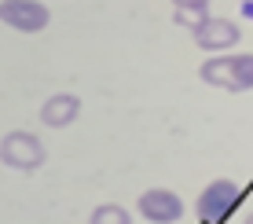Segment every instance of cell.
Masks as SVG:
<instances>
[{"instance_id":"cell-5","label":"cell","mask_w":253,"mask_h":224,"mask_svg":"<svg viewBox=\"0 0 253 224\" xmlns=\"http://www.w3.org/2000/svg\"><path fill=\"white\" fill-rule=\"evenodd\" d=\"M139 213L151 224H176L184 217V199L169 187H151L139 195Z\"/></svg>"},{"instance_id":"cell-4","label":"cell","mask_w":253,"mask_h":224,"mask_svg":"<svg viewBox=\"0 0 253 224\" xmlns=\"http://www.w3.org/2000/svg\"><path fill=\"white\" fill-rule=\"evenodd\" d=\"M0 22L19 33H41L51 22V11L41 0H0Z\"/></svg>"},{"instance_id":"cell-7","label":"cell","mask_w":253,"mask_h":224,"mask_svg":"<svg viewBox=\"0 0 253 224\" xmlns=\"http://www.w3.org/2000/svg\"><path fill=\"white\" fill-rule=\"evenodd\" d=\"M239 26H235L231 19H209L202 30H195V45L206 48V51H220V48H231L239 45Z\"/></svg>"},{"instance_id":"cell-1","label":"cell","mask_w":253,"mask_h":224,"mask_svg":"<svg viewBox=\"0 0 253 224\" xmlns=\"http://www.w3.org/2000/svg\"><path fill=\"white\" fill-rule=\"evenodd\" d=\"M202 81L224 92H250L253 89V55H216L202 63Z\"/></svg>"},{"instance_id":"cell-2","label":"cell","mask_w":253,"mask_h":224,"mask_svg":"<svg viewBox=\"0 0 253 224\" xmlns=\"http://www.w3.org/2000/svg\"><path fill=\"white\" fill-rule=\"evenodd\" d=\"M44 158H48V151L33 133H22L19 129V133H7L0 140V162L19 169V173H33L37 166H44Z\"/></svg>"},{"instance_id":"cell-8","label":"cell","mask_w":253,"mask_h":224,"mask_svg":"<svg viewBox=\"0 0 253 224\" xmlns=\"http://www.w3.org/2000/svg\"><path fill=\"white\" fill-rule=\"evenodd\" d=\"M92 224H132V217H128L125 206L103 202V206H95V210H92Z\"/></svg>"},{"instance_id":"cell-6","label":"cell","mask_w":253,"mask_h":224,"mask_svg":"<svg viewBox=\"0 0 253 224\" xmlns=\"http://www.w3.org/2000/svg\"><path fill=\"white\" fill-rule=\"evenodd\" d=\"M77 114H81V99L74 96V92H59V96L44 99V107H41V122L48 129H66L77 122Z\"/></svg>"},{"instance_id":"cell-10","label":"cell","mask_w":253,"mask_h":224,"mask_svg":"<svg viewBox=\"0 0 253 224\" xmlns=\"http://www.w3.org/2000/svg\"><path fill=\"white\" fill-rule=\"evenodd\" d=\"M242 19H253V0H246V4H242Z\"/></svg>"},{"instance_id":"cell-11","label":"cell","mask_w":253,"mask_h":224,"mask_svg":"<svg viewBox=\"0 0 253 224\" xmlns=\"http://www.w3.org/2000/svg\"><path fill=\"white\" fill-rule=\"evenodd\" d=\"M184 4H209V0H176V7H184Z\"/></svg>"},{"instance_id":"cell-3","label":"cell","mask_w":253,"mask_h":224,"mask_svg":"<svg viewBox=\"0 0 253 224\" xmlns=\"http://www.w3.org/2000/svg\"><path fill=\"white\" fill-rule=\"evenodd\" d=\"M239 202H242L239 184H231V180H213V184L198 195V217L206 224H224L235 213Z\"/></svg>"},{"instance_id":"cell-9","label":"cell","mask_w":253,"mask_h":224,"mask_svg":"<svg viewBox=\"0 0 253 224\" xmlns=\"http://www.w3.org/2000/svg\"><path fill=\"white\" fill-rule=\"evenodd\" d=\"M176 22L187 26V30H202L209 22V7L206 4H184V7H176Z\"/></svg>"},{"instance_id":"cell-12","label":"cell","mask_w":253,"mask_h":224,"mask_svg":"<svg viewBox=\"0 0 253 224\" xmlns=\"http://www.w3.org/2000/svg\"><path fill=\"white\" fill-rule=\"evenodd\" d=\"M242 224H253V213H250V217H246V221H242Z\"/></svg>"}]
</instances>
